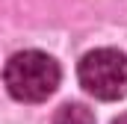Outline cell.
Segmentation results:
<instances>
[{"mask_svg": "<svg viewBox=\"0 0 127 124\" xmlns=\"http://www.w3.org/2000/svg\"><path fill=\"white\" fill-rule=\"evenodd\" d=\"M59 62L41 50H21L15 56H9L6 71H3V83L15 100L24 103H41L59 86Z\"/></svg>", "mask_w": 127, "mask_h": 124, "instance_id": "1", "label": "cell"}, {"mask_svg": "<svg viewBox=\"0 0 127 124\" xmlns=\"http://www.w3.org/2000/svg\"><path fill=\"white\" fill-rule=\"evenodd\" d=\"M80 86L97 100H118L127 94V56L115 47L89 50L77 68Z\"/></svg>", "mask_w": 127, "mask_h": 124, "instance_id": "2", "label": "cell"}, {"mask_svg": "<svg viewBox=\"0 0 127 124\" xmlns=\"http://www.w3.org/2000/svg\"><path fill=\"white\" fill-rule=\"evenodd\" d=\"M53 124H95V112L86 103H62L53 115Z\"/></svg>", "mask_w": 127, "mask_h": 124, "instance_id": "3", "label": "cell"}, {"mask_svg": "<svg viewBox=\"0 0 127 124\" xmlns=\"http://www.w3.org/2000/svg\"><path fill=\"white\" fill-rule=\"evenodd\" d=\"M112 124H127V112H124V115H118V118H115Z\"/></svg>", "mask_w": 127, "mask_h": 124, "instance_id": "4", "label": "cell"}]
</instances>
